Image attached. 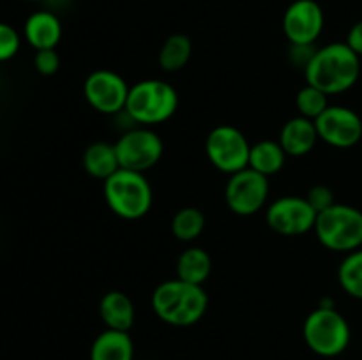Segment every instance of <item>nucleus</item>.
<instances>
[{
  "label": "nucleus",
  "mask_w": 362,
  "mask_h": 360,
  "mask_svg": "<svg viewBox=\"0 0 362 360\" xmlns=\"http://www.w3.org/2000/svg\"><path fill=\"white\" fill-rule=\"evenodd\" d=\"M306 83L320 88L327 95L343 94L357 83L361 76V56L346 42H331L315 49L304 67Z\"/></svg>",
  "instance_id": "nucleus-1"
},
{
  "label": "nucleus",
  "mask_w": 362,
  "mask_h": 360,
  "mask_svg": "<svg viewBox=\"0 0 362 360\" xmlns=\"http://www.w3.org/2000/svg\"><path fill=\"white\" fill-rule=\"evenodd\" d=\"M209 306L204 286L170 279L152 293V309L158 318L172 327H191L198 323Z\"/></svg>",
  "instance_id": "nucleus-2"
},
{
  "label": "nucleus",
  "mask_w": 362,
  "mask_h": 360,
  "mask_svg": "<svg viewBox=\"0 0 362 360\" xmlns=\"http://www.w3.org/2000/svg\"><path fill=\"white\" fill-rule=\"evenodd\" d=\"M105 200L110 210L122 219H140L152 207V187L145 173L133 169H117L105 180Z\"/></svg>",
  "instance_id": "nucleus-3"
},
{
  "label": "nucleus",
  "mask_w": 362,
  "mask_h": 360,
  "mask_svg": "<svg viewBox=\"0 0 362 360\" xmlns=\"http://www.w3.org/2000/svg\"><path fill=\"white\" fill-rule=\"evenodd\" d=\"M179 106L175 88L163 80H144L129 88L126 109L133 122L140 126H154L166 122Z\"/></svg>",
  "instance_id": "nucleus-4"
},
{
  "label": "nucleus",
  "mask_w": 362,
  "mask_h": 360,
  "mask_svg": "<svg viewBox=\"0 0 362 360\" xmlns=\"http://www.w3.org/2000/svg\"><path fill=\"white\" fill-rule=\"evenodd\" d=\"M318 242L336 253H352L362 247V210L345 203H334L320 212L315 222Z\"/></svg>",
  "instance_id": "nucleus-5"
},
{
  "label": "nucleus",
  "mask_w": 362,
  "mask_h": 360,
  "mask_svg": "<svg viewBox=\"0 0 362 360\" xmlns=\"http://www.w3.org/2000/svg\"><path fill=\"white\" fill-rule=\"evenodd\" d=\"M350 325L332 306H320L308 314L303 337L308 348L320 356H338L350 344Z\"/></svg>",
  "instance_id": "nucleus-6"
},
{
  "label": "nucleus",
  "mask_w": 362,
  "mask_h": 360,
  "mask_svg": "<svg viewBox=\"0 0 362 360\" xmlns=\"http://www.w3.org/2000/svg\"><path fill=\"white\" fill-rule=\"evenodd\" d=\"M250 150L251 145L247 138L237 127L228 126V124L214 127L205 141V152H207L209 161L212 162L214 168L223 173H228V175L247 168Z\"/></svg>",
  "instance_id": "nucleus-7"
},
{
  "label": "nucleus",
  "mask_w": 362,
  "mask_h": 360,
  "mask_svg": "<svg viewBox=\"0 0 362 360\" xmlns=\"http://www.w3.org/2000/svg\"><path fill=\"white\" fill-rule=\"evenodd\" d=\"M163 140L148 127H134L126 131L115 141L120 168L145 173L159 162L163 155Z\"/></svg>",
  "instance_id": "nucleus-8"
},
{
  "label": "nucleus",
  "mask_w": 362,
  "mask_h": 360,
  "mask_svg": "<svg viewBox=\"0 0 362 360\" xmlns=\"http://www.w3.org/2000/svg\"><path fill=\"white\" fill-rule=\"evenodd\" d=\"M269 198V179L251 168L230 175L225 187V200L237 215H253L265 207Z\"/></svg>",
  "instance_id": "nucleus-9"
},
{
  "label": "nucleus",
  "mask_w": 362,
  "mask_h": 360,
  "mask_svg": "<svg viewBox=\"0 0 362 360\" xmlns=\"http://www.w3.org/2000/svg\"><path fill=\"white\" fill-rule=\"evenodd\" d=\"M317 212L304 196H283L267 207V224L272 232L285 236H299L313 232Z\"/></svg>",
  "instance_id": "nucleus-10"
},
{
  "label": "nucleus",
  "mask_w": 362,
  "mask_h": 360,
  "mask_svg": "<svg viewBox=\"0 0 362 360\" xmlns=\"http://www.w3.org/2000/svg\"><path fill=\"white\" fill-rule=\"evenodd\" d=\"M129 88L120 74L110 69H98L85 80L83 95L95 112L115 115L126 109Z\"/></svg>",
  "instance_id": "nucleus-11"
},
{
  "label": "nucleus",
  "mask_w": 362,
  "mask_h": 360,
  "mask_svg": "<svg viewBox=\"0 0 362 360\" xmlns=\"http://www.w3.org/2000/svg\"><path fill=\"white\" fill-rule=\"evenodd\" d=\"M325 16L315 0H296L283 14V32L290 44L313 46L324 30Z\"/></svg>",
  "instance_id": "nucleus-12"
},
{
  "label": "nucleus",
  "mask_w": 362,
  "mask_h": 360,
  "mask_svg": "<svg viewBox=\"0 0 362 360\" xmlns=\"http://www.w3.org/2000/svg\"><path fill=\"white\" fill-rule=\"evenodd\" d=\"M318 138L336 148H350L362 138V119L359 113L346 106H327L315 120Z\"/></svg>",
  "instance_id": "nucleus-13"
},
{
  "label": "nucleus",
  "mask_w": 362,
  "mask_h": 360,
  "mask_svg": "<svg viewBox=\"0 0 362 360\" xmlns=\"http://www.w3.org/2000/svg\"><path fill=\"white\" fill-rule=\"evenodd\" d=\"M23 37L35 52L55 49L62 39V23L52 11H35L25 21Z\"/></svg>",
  "instance_id": "nucleus-14"
},
{
  "label": "nucleus",
  "mask_w": 362,
  "mask_h": 360,
  "mask_svg": "<svg viewBox=\"0 0 362 360\" xmlns=\"http://www.w3.org/2000/svg\"><path fill=\"white\" fill-rule=\"evenodd\" d=\"M318 140H320V138H318L315 120L297 115L293 116V119H290L288 122L281 127L278 141L281 143L286 155L303 157V155L310 154V152L313 150V147L317 145Z\"/></svg>",
  "instance_id": "nucleus-15"
},
{
  "label": "nucleus",
  "mask_w": 362,
  "mask_h": 360,
  "mask_svg": "<svg viewBox=\"0 0 362 360\" xmlns=\"http://www.w3.org/2000/svg\"><path fill=\"white\" fill-rule=\"evenodd\" d=\"M99 316L106 328L129 332L134 323V306L126 293L113 289L103 295L99 302Z\"/></svg>",
  "instance_id": "nucleus-16"
},
{
  "label": "nucleus",
  "mask_w": 362,
  "mask_h": 360,
  "mask_svg": "<svg viewBox=\"0 0 362 360\" xmlns=\"http://www.w3.org/2000/svg\"><path fill=\"white\" fill-rule=\"evenodd\" d=\"M134 346L129 332L106 328L90 346V360H133Z\"/></svg>",
  "instance_id": "nucleus-17"
},
{
  "label": "nucleus",
  "mask_w": 362,
  "mask_h": 360,
  "mask_svg": "<svg viewBox=\"0 0 362 360\" xmlns=\"http://www.w3.org/2000/svg\"><path fill=\"white\" fill-rule=\"evenodd\" d=\"M83 168L88 175L105 182L117 169H120L115 143L95 141L88 145L83 152Z\"/></svg>",
  "instance_id": "nucleus-18"
},
{
  "label": "nucleus",
  "mask_w": 362,
  "mask_h": 360,
  "mask_svg": "<svg viewBox=\"0 0 362 360\" xmlns=\"http://www.w3.org/2000/svg\"><path fill=\"white\" fill-rule=\"evenodd\" d=\"M286 152L283 150L281 143L274 140H262L258 143L251 145L250 150V164L247 168L262 173L269 179L271 175H276L281 172L285 166Z\"/></svg>",
  "instance_id": "nucleus-19"
},
{
  "label": "nucleus",
  "mask_w": 362,
  "mask_h": 360,
  "mask_svg": "<svg viewBox=\"0 0 362 360\" xmlns=\"http://www.w3.org/2000/svg\"><path fill=\"white\" fill-rule=\"evenodd\" d=\"M212 272V258L202 247H187L177 260V277L204 286Z\"/></svg>",
  "instance_id": "nucleus-20"
},
{
  "label": "nucleus",
  "mask_w": 362,
  "mask_h": 360,
  "mask_svg": "<svg viewBox=\"0 0 362 360\" xmlns=\"http://www.w3.org/2000/svg\"><path fill=\"white\" fill-rule=\"evenodd\" d=\"M193 53V42L186 34H172L166 37L159 49V66L166 73H177L189 62Z\"/></svg>",
  "instance_id": "nucleus-21"
},
{
  "label": "nucleus",
  "mask_w": 362,
  "mask_h": 360,
  "mask_svg": "<svg viewBox=\"0 0 362 360\" xmlns=\"http://www.w3.org/2000/svg\"><path fill=\"white\" fill-rule=\"evenodd\" d=\"M205 228V215L197 207H184L173 215L172 233L180 242H193Z\"/></svg>",
  "instance_id": "nucleus-22"
},
{
  "label": "nucleus",
  "mask_w": 362,
  "mask_h": 360,
  "mask_svg": "<svg viewBox=\"0 0 362 360\" xmlns=\"http://www.w3.org/2000/svg\"><path fill=\"white\" fill-rule=\"evenodd\" d=\"M338 281L346 295L362 300V247L346 254L338 268Z\"/></svg>",
  "instance_id": "nucleus-23"
},
{
  "label": "nucleus",
  "mask_w": 362,
  "mask_h": 360,
  "mask_svg": "<svg viewBox=\"0 0 362 360\" xmlns=\"http://www.w3.org/2000/svg\"><path fill=\"white\" fill-rule=\"evenodd\" d=\"M329 95L325 92H322L320 88L313 87V85H308L299 90V94L296 95V104L299 109L300 116H306V119L317 120L322 113L327 109L329 106Z\"/></svg>",
  "instance_id": "nucleus-24"
},
{
  "label": "nucleus",
  "mask_w": 362,
  "mask_h": 360,
  "mask_svg": "<svg viewBox=\"0 0 362 360\" xmlns=\"http://www.w3.org/2000/svg\"><path fill=\"white\" fill-rule=\"evenodd\" d=\"M21 37L16 28L9 23L0 21V62L14 59L20 52Z\"/></svg>",
  "instance_id": "nucleus-25"
},
{
  "label": "nucleus",
  "mask_w": 362,
  "mask_h": 360,
  "mask_svg": "<svg viewBox=\"0 0 362 360\" xmlns=\"http://www.w3.org/2000/svg\"><path fill=\"white\" fill-rule=\"evenodd\" d=\"M304 198L310 201V205L315 208V212H317V214L327 210V208H331L332 205L336 203L334 193H332V189H331V187L324 186V184H318V186L311 187V189L308 191V194Z\"/></svg>",
  "instance_id": "nucleus-26"
},
{
  "label": "nucleus",
  "mask_w": 362,
  "mask_h": 360,
  "mask_svg": "<svg viewBox=\"0 0 362 360\" xmlns=\"http://www.w3.org/2000/svg\"><path fill=\"white\" fill-rule=\"evenodd\" d=\"M34 67L42 76L55 74L60 67V56L57 49H39V52H35Z\"/></svg>",
  "instance_id": "nucleus-27"
},
{
  "label": "nucleus",
  "mask_w": 362,
  "mask_h": 360,
  "mask_svg": "<svg viewBox=\"0 0 362 360\" xmlns=\"http://www.w3.org/2000/svg\"><path fill=\"white\" fill-rule=\"evenodd\" d=\"M345 42L362 59V20L352 25Z\"/></svg>",
  "instance_id": "nucleus-28"
},
{
  "label": "nucleus",
  "mask_w": 362,
  "mask_h": 360,
  "mask_svg": "<svg viewBox=\"0 0 362 360\" xmlns=\"http://www.w3.org/2000/svg\"><path fill=\"white\" fill-rule=\"evenodd\" d=\"M25 2H41V0H25Z\"/></svg>",
  "instance_id": "nucleus-29"
}]
</instances>
